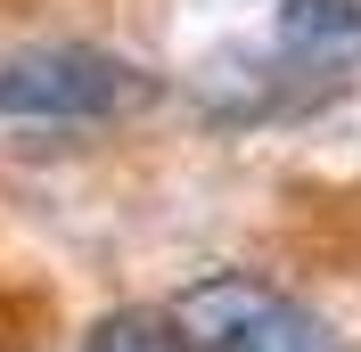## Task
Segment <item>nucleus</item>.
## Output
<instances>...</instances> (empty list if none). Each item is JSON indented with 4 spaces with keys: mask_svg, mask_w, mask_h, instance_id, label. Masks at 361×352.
I'll return each instance as SVG.
<instances>
[{
    "mask_svg": "<svg viewBox=\"0 0 361 352\" xmlns=\"http://www.w3.org/2000/svg\"><path fill=\"white\" fill-rule=\"evenodd\" d=\"M82 352H189V336H180L173 311H157V303H123V311H107V320L82 336Z\"/></svg>",
    "mask_w": 361,
    "mask_h": 352,
    "instance_id": "obj_4",
    "label": "nucleus"
},
{
    "mask_svg": "<svg viewBox=\"0 0 361 352\" xmlns=\"http://www.w3.org/2000/svg\"><path fill=\"white\" fill-rule=\"evenodd\" d=\"M271 42H279V58L295 74L337 82L345 66H361V0H288Z\"/></svg>",
    "mask_w": 361,
    "mask_h": 352,
    "instance_id": "obj_3",
    "label": "nucleus"
},
{
    "mask_svg": "<svg viewBox=\"0 0 361 352\" xmlns=\"http://www.w3.org/2000/svg\"><path fill=\"white\" fill-rule=\"evenodd\" d=\"M180 336L189 352H345V336L320 320L312 303H295L279 287L247 279V270H222V279H197L180 295Z\"/></svg>",
    "mask_w": 361,
    "mask_h": 352,
    "instance_id": "obj_2",
    "label": "nucleus"
},
{
    "mask_svg": "<svg viewBox=\"0 0 361 352\" xmlns=\"http://www.w3.org/2000/svg\"><path fill=\"white\" fill-rule=\"evenodd\" d=\"M148 74L99 42H33L0 58V115L8 123H107L148 99Z\"/></svg>",
    "mask_w": 361,
    "mask_h": 352,
    "instance_id": "obj_1",
    "label": "nucleus"
}]
</instances>
